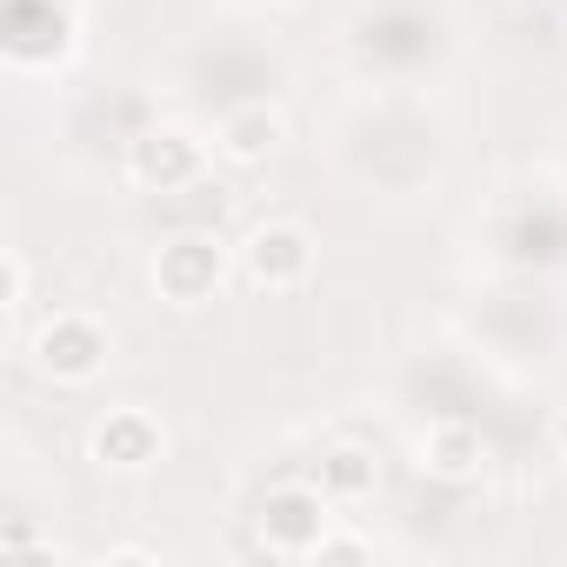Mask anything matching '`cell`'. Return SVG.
Wrapping results in <instances>:
<instances>
[{"label": "cell", "mask_w": 567, "mask_h": 567, "mask_svg": "<svg viewBox=\"0 0 567 567\" xmlns=\"http://www.w3.org/2000/svg\"><path fill=\"white\" fill-rule=\"evenodd\" d=\"M134 181H147V187H181V181H194V141L187 134H147V141H134Z\"/></svg>", "instance_id": "cell-6"}, {"label": "cell", "mask_w": 567, "mask_h": 567, "mask_svg": "<svg viewBox=\"0 0 567 567\" xmlns=\"http://www.w3.org/2000/svg\"><path fill=\"white\" fill-rule=\"evenodd\" d=\"M240 267H247L254 288H274V295H280V288H301V280H308L315 247H308V234H301V227L274 220V227H254V234H247Z\"/></svg>", "instance_id": "cell-2"}, {"label": "cell", "mask_w": 567, "mask_h": 567, "mask_svg": "<svg viewBox=\"0 0 567 567\" xmlns=\"http://www.w3.org/2000/svg\"><path fill=\"white\" fill-rule=\"evenodd\" d=\"M54 381H87L101 361H107V334L94 328V321H81V315H68V321H54L48 334H41V354H34Z\"/></svg>", "instance_id": "cell-4"}, {"label": "cell", "mask_w": 567, "mask_h": 567, "mask_svg": "<svg viewBox=\"0 0 567 567\" xmlns=\"http://www.w3.org/2000/svg\"><path fill=\"white\" fill-rule=\"evenodd\" d=\"M94 454L114 461V467H141V461H154V427H147L141 414H114V421L94 434Z\"/></svg>", "instance_id": "cell-8"}, {"label": "cell", "mask_w": 567, "mask_h": 567, "mask_svg": "<svg viewBox=\"0 0 567 567\" xmlns=\"http://www.w3.org/2000/svg\"><path fill=\"white\" fill-rule=\"evenodd\" d=\"M421 467L441 474V481H467L481 467V434L467 421H441L427 441H421Z\"/></svg>", "instance_id": "cell-7"}, {"label": "cell", "mask_w": 567, "mask_h": 567, "mask_svg": "<svg viewBox=\"0 0 567 567\" xmlns=\"http://www.w3.org/2000/svg\"><path fill=\"white\" fill-rule=\"evenodd\" d=\"M260 540L274 554H295V560L321 554V540H328V494H315V487H274L267 507H260Z\"/></svg>", "instance_id": "cell-1"}, {"label": "cell", "mask_w": 567, "mask_h": 567, "mask_svg": "<svg viewBox=\"0 0 567 567\" xmlns=\"http://www.w3.org/2000/svg\"><path fill=\"white\" fill-rule=\"evenodd\" d=\"M154 280H161V295H167V301L194 308V301H207V295H214V280H220V247H214V240H200V234H181V240H167V247H161Z\"/></svg>", "instance_id": "cell-3"}, {"label": "cell", "mask_w": 567, "mask_h": 567, "mask_svg": "<svg viewBox=\"0 0 567 567\" xmlns=\"http://www.w3.org/2000/svg\"><path fill=\"white\" fill-rule=\"evenodd\" d=\"M321 487H328L334 501L374 494V454H368V447H334V454L321 461Z\"/></svg>", "instance_id": "cell-9"}, {"label": "cell", "mask_w": 567, "mask_h": 567, "mask_svg": "<svg viewBox=\"0 0 567 567\" xmlns=\"http://www.w3.org/2000/svg\"><path fill=\"white\" fill-rule=\"evenodd\" d=\"M280 134H288V121H280L274 107H240V114L220 121V154L240 161V167H254V161H267L280 147Z\"/></svg>", "instance_id": "cell-5"}]
</instances>
